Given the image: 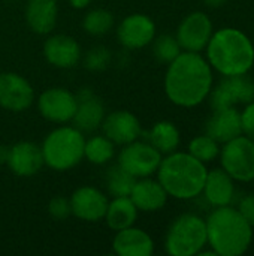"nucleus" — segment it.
I'll use <instances>...</instances> for the list:
<instances>
[{
    "mask_svg": "<svg viewBox=\"0 0 254 256\" xmlns=\"http://www.w3.org/2000/svg\"><path fill=\"white\" fill-rule=\"evenodd\" d=\"M114 142L111 140H108L105 135H97L93 136L90 140L85 141L84 146V156L87 158V160L90 164L94 165H103L106 162H109L114 156Z\"/></svg>",
    "mask_w": 254,
    "mask_h": 256,
    "instance_id": "26",
    "label": "nucleus"
},
{
    "mask_svg": "<svg viewBox=\"0 0 254 256\" xmlns=\"http://www.w3.org/2000/svg\"><path fill=\"white\" fill-rule=\"evenodd\" d=\"M85 138L76 128L61 126L54 129L42 144L43 164L52 170L64 171L78 165L84 158Z\"/></svg>",
    "mask_w": 254,
    "mask_h": 256,
    "instance_id": "5",
    "label": "nucleus"
},
{
    "mask_svg": "<svg viewBox=\"0 0 254 256\" xmlns=\"http://www.w3.org/2000/svg\"><path fill=\"white\" fill-rule=\"evenodd\" d=\"M57 14L58 8L55 0H28L25 21L34 33L46 34L55 27Z\"/></svg>",
    "mask_w": 254,
    "mask_h": 256,
    "instance_id": "23",
    "label": "nucleus"
},
{
    "mask_svg": "<svg viewBox=\"0 0 254 256\" xmlns=\"http://www.w3.org/2000/svg\"><path fill=\"white\" fill-rule=\"evenodd\" d=\"M205 134L214 138L219 144H225L243 135L241 112L235 106L214 110V114L205 124Z\"/></svg>",
    "mask_w": 254,
    "mask_h": 256,
    "instance_id": "19",
    "label": "nucleus"
},
{
    "mask_svg": "<svg viewBox=\"0 0 254 256\" xmlns=\"http://www.w3.org/2000/svg\"><path fill=\"white\" fill-rule=\"evenodd\" d=\"M202 194L214 208L231 206L235 200V180L223 168H214L207 172Z\"/></svg>",
    "mask_w": 254,
    "mask_h": 256,
    "instance_id": "20",
    "label": "nucleus"
},
{
    "mask_svg": "<svg viewBox=\"0 0 254 256\" xmlns=\"http://www.w3.org/2000/svg\"><path fill=\"white\" fill-rule=\"evenodd\" d=\"M69 3L75 9H84L91 3V0H69Z\"/></svg>",
    "mask_w": 254,
    "mask_h": 256,
    "instance_id": "35",
    "label": "nucleus"
},
{
    "mask_svg": "<svg viewBox=\"0 0 254 256\" xmlns=\"http://www.w3.org/2000/svg\"><path fill=\"white\" fill-rule=\"evenodd\" d=\"M214 33V26L208 14L202 10H195L184 16L177 30V40L184 51L201 52L207 48L211 36Z\"/></svg>",
    "mask_w": 254,
    "mask_h": 256,
    "instance_id": "10",
    "label": "nucleus"
},
{
    "mask_svg": "<svg viewBox=\"0 0 254 256\" xmlns=\"http://www.w3.org/2000/svg\"><path fill=\"white\" fill-rule=\"evenodd\" d=\"M112 249L120 256H151L154 252V242L144 230L129 226L117 231Z\"/></svg>",
    "mask_w": 254,
    "mask_h": 256,
    "instance_id": "21",
    "label": "nucleus"
},
{
    "mask_svg": "<svg viewBox=\"0 0 254 256\" xmlns=\"http://www.w3.org/2000/svg\"><path fill=\"white\" fill-rule=\"evenodd\" d=\"M238 210H240V213L246 218V220L254 228V194L246 195V196L240 201Z\"/></svg>",
    "mask_w": 254,
    "mask_h": 256,
    "instance_id": "34",
    "label": "nucleus"
},
{
    "mask_svg": "<svg viewBox=\"0 0 254 256\" xmlns=\"http://www.w3.org/2000/svg\"><path fill=\"white\" fill-rule=\"evenodd\" d=\"M6 164L9 170L19 177L34 176L43 165L42 150L28 141H21L12 146L6 154Z\"/></svg>",
    "mask_w": 254,
    "mask_h": 256,
    "instance_id": "16",
    "label": "nucleus"
},
{
    "mask_svg": "<svg viewBox=\"0 0 254 256\" xmlns=\"http://www.w3.org/2000/svg\"><path fill=\"white\" fill-rule=\"evenodd\" d=\"M76 96V111L73 116L75 128L81 132L96 130L105 117V108L99 98L88 88H82Z\"/></svg>",
    "mask_w": 254,
    "mask_h": 256,
    "instance_id": "18",
    "label": "nucleus"
},
{
    "mask_svg": "<svg viewBox=\"0 0 254 256\" xmlns=\"http://www.w3.org/2000/svg\"><path fill=\"white\" fill-rule=\"evenodd\" d=\"M114 24V16L111 12L105 9H93L90 10L82 21V27L87 33L93 36H100L109 32Z\"/></svg>",
    "mask_w": 254,
    "mask_h": 256,
    "instance_id": "29",
    "label": "nucleus"
},
{
    "mask_svg": "<svg viewBox=\"0 0 254 256\" xmlns=\"http://www.w3.org/2000/svg\"><path fill=\"white\" fill-rule=\"evenodd\" d=\"M204 3L208 6V8H213V9H217V8H222L226 0H204Z\"/></svg>",
    "mask_w": 254,
    "mask_h": 256,
    "instance_id": "36",
    "label": "nucleus"
},
{
    "mask_svg": "<svg viewBox=\"0 0 254 256\" xmlns=\"http://www.w3.org/2000/svg\"><path fill=\"white\" fill-rule=\"evenodd\" d=\"M48 212L52 218L58 219V220H64L70 213V201L61 196H55L49 201L48 204Z\"/></svg>",
    "mask_w": 254,
    "mask_h": 256,
    "instance_id": "32",
    "label": "nucleus"
},
{
    "mask_svg": "<svg viewBox=\"0 0 254 256\" xmlns=\"http://www.w3.org/2000/svg\"><path fill=\"white\" fill-rule=\"evenodd\" d=\"M254 100V81L246 75L225 76L210 93V105L213 110H225L240 104Z\"/></svg>",
    "mask_w": 254,
    "mask_h": 256,
    "instance_id": "9",
    "label": "nucleus"
},
{
    "mask_svg": "<svg viewBox=\"0 0 254 256\" xmlns=\"http://www.w3.org/2000/svg\"><path fill=\"white\" fill-rule=\"evenodd\" d=\"M42 117L54 123L70 122L76 111V96L61 87L45 90L37 100Z\"/></svg>",
    "mask_w": 254,
    "mask_h": 256,
    "instance_id": "11",
    "label": "nucleus"
},
{
    "mask_svg": "<svg viewBox=\"0 0 254 256\" xmlns=\"http://www.w3.org/2000/svg\"><path fill=\"white\" fill-rule=\"evenodd\" d=\"M205 51L210 66L223 76L246 75L254 66L253 42L235 27H223L214 32Z\"/></svg>",
    "mask_w": 254,
    "mask_h": 256,
    "instance_id": "2",
    "label": "nucleus"
},
{
    "mask_svg": "<svg viewBox=\"0 0 254 256\" xmlns=\"http://www.w3.org/2000/svg\"><path fill=\"white\" fill-rule=\"evenodd\" d=\"M162 159V153L147 141H133L126 144L121 150L118 156V165L133 177L144 178L157 172Z\"/></svg>",
    "mask_w": 254,
    "mask_h": 256,
    "instance_id": "8",
    "label": "nucleus"
},
{
    "mask_svg": "<svg viewBox=\"0 0 254 256\" xmlns=\"http://www.w3.org/2000/svg\"><path fill=\"white\" fill-rule=\"evenodd\" d=\"M144 135L145 141L151 144L154 148H157L162 154H169L175 152L181 142V135L178 128L172 122H159L156 123L151 130L148 132H141Z\"/></svg>",
    "mask_w": 254,
    "mask_h": 256,
    "instance_id": "24",
    "label": "nucleus"
},
{
    "mask_svg": "<svg viewBox=\"0 0 254 256\" xmlns=\"http://www.w3.org/2000/svg\"><path fill=\"white\" fill-rule=\"evenodd\" d=\"M103 135L114 144L126 146L136 141L141 135L139 120L129 111H114L103 117L102 122Z\"/></svg>",
    "mask_w": 254,
    "mask_h": 256,
    "instance_id": "15",
    "label": "nucleus"
},
{
    "mask_svg": "<svg viewBox=\"0 0 254 256\" xmlns=\"http://www.w3.org/2000/svg\"><path fill=\"white\" fill-rule=\"evenodd\" d=\"M109 58L111 54L105 46H96L88 51L85 57V66L91 70H102L108 66Z\"/></svg>",
    "mask_w": 254,
    "mask_h": 256,
    "instance_id": "31",
    "label": "nucleus"
},
{
    "mask_svg": "<svg viewBox=\"0 0 254 256\" xmlns=\"http://www.w3.org/2000/svg\"><path fill=\"white\" fill-rule=\"evenodd\" d=\"M207 224V244L217 256L244 255L253 242V226L238 208L232 206L216 207Z\"/></svg>",
    "mask_w": 254,
    "mask_h": 256,
    "instance_id": "3",
    "label": "nucleus"
},
{
    "mask_svg": "<svg viewBox=\"0 0 254 256\" xmlns=\"http://www.w3.org/2000/svg\"><path fill=\"white\" fill-rule=\"evenodd\" d=\"M138 216V208L135 207L130 196H115L106 208L105 220L108 226L114 231H121L124 228L133 226Z\"/></svg>",
    "mask_w": 254,
    "mask_h": 256,
    "instance_id": "25",
    "label": "nucleus"
},
{
    "mask_svg": "<svg viewBox=\"0 0 254 256\" xmlns=\"http://www.w3.org/2000/svg\"><path fill=\"white\" fill-rule=\"evenodd\" d=\"M253 182H254V180H253Z\"/></svg>",
    "mask_w": 254,
    "mask_h": 256,
    "instance_id": "37",
    "label": "nucleus"
},
{
    "mask_svg": "<svg viewBox=\"0 0 254 256\" xmlns=\"http://www.w3.org/2000/svg\"><path fill=\"white\" fill-rule=\"evenodd\" d=\"M69 201L73 216L85 222H97L103 219L109 204L106 195L91 186L76 189Z\"/></svg>",
    "mask_w": 254,
    "mask_h": 256,
    "instance_id": "14",
    "label": "nucleus"
},
{
    "mask_svg": "<svg viewBox=\"0 0 254 256\" xmlns=\"http://www.w3.org/2000/svg\"><path fill=\"white\" fill-rule=\"evenodd\" d=\"M135 183L136 177L129 174L120 165H115L106 171V188L114 196H129Z\"/></svg>",
    "mask_w": 254,
    "mask_h": 256,
    "instance_id": "27",
    "label": "nucleus"
},
{
    "mask_svg": "<svg viewBox=\"0 0 254 256\" xmlns=\"http://www.w3.org/2000/svg\"><path fill=\"white\" fill-rule=\"evenodd\" d=\"M130 200L133 201L135 207L138 212H159L166 206L168 201V194L163 189V186L159 183V180H151L144 177L142 180L136 182L132 192H130Z\"/></svg>",
    "mask_w": 254,
    "mask_h": 256,
    "instance_id": "22",
    "label": "nucleus"
},
{
    "mask_svg": "<svg viewBox=\"0 0 254 256\" xmlns=\"http://www.w3.org/2000/svg\"><path fill=\"white\" fill-rule=\"evenodd\" d=\"M222 168L240 183L254 180V142L246 135H240L223 144L220 148Z\"/></svg>",
    "mask_w": 254,
    "mask_h": 256,
    "instance_id": "7",
    "label": "nucleus"
},
{
    "mask_svg": "<svg viewBox=\"0 0 254 256\" xmlns=\"http://www.w3.org/2000/svg\"><path fill=\"white\" fill-rule=\"evenodd\" d=\"M189 153L196 158L198 160L204 162V164H208V162H213L216 158H219L220 154V144L211 138L210 135H199V136H195L190 144H189Z\"/></svg>",
    "mask_w": 254,
    "mask_h": 256,
    "instance_id": "28",
    "label": "nucleus"
},
{
    "mask_svg": "<svg viewBox=\"0 0 254 256\" xmlns=\"http://www.w3.org/2000/svg\"><path fill=\"white\" fill-rule=\"evenodd\" d=\"M43 56L49 64L69 69L78 64L81 58V48L73 38L66 34H54L45 40Z\"/></svg>",
    "mask_w": 254,
    "mask_h": 256,
    "instance_id": "17",
    "label": "nucleus"
},
{
    "mask_svg": "<svg viewBox=\"0 0 254 256\" xmlns=\"http://www.w3.org/2000/svg\"><path fill=\"white\" fill-rule=\"evenodd\" d=\"M213 68L199 52L184 51L174 58L165 75L168 99L181 108L201 105L213 90Z\"/></svg>",
    "mask_w": 254,
    "mask_h": 256,
    "instance_id": "1",
    "label": "nucleus"
},
{
    "mask_svg": "<svg viewBox=\"0 0 254 256\" xmlns=\"http://www.w3.org/2000/svg\"><path fill=\"white\" fill-rule=\"evenodd\" d=\"M117 36L120 44L126 48H144L154 40L156 24L150 16L144 14H132L121 21L117 28Z\"/></svg>",
    "mask_w": 254,
    "mask_h": 256,
    "instance_id": "13",
    "label": "nucleus"
},
{
    "mask_svg": "<svg viewBox=\"0 0 254 256\" xmlns=\"http://www.w3.org/2000/svg\"><path fill=\"white\" fill-rule=\"evenodd\" d=\"M241 124L243 135H246L254 142V100L247 104L244 111H241Z\"/></svg>",
    "mask_w": 254,
    "mask_h": 256,
    "instance_id": "33",
    "label": "nucleus"
},
{
    "mask_svg": "<svg viewBox=\"0 0 254 256\" xmlns=\"http://www.w3.org/2000/svg\"><path fill=\"white\" fill-rule=\"evenodd\" d=\"M207 246V224L198 214L178 216L169 226L165 250L171 256H195Z\"/></svg>",
    "mask_w": 254,
    "mask_h": 256,
    "instance_id": "6",
    "label": "nucleus"
},
{
    "mask_svg": "<svg viewBox=\"0 0 254 256\" xmlns=\"http://www.w3.org/2000/svg\"><path fill=\"white\" fill-rule=\"evenodd\" d=\"M153 51H154V56L157 57V60L169 64L174 58H177L181 54V46L175 36L162 34L154 40Z\"/></svg>",
    "mask_w": 254,
    "mask_h": 256,
    "instance_id": "30",
    "label": "nucleus"
},
{
    "mask_svg": "<svg viewBox=\"0 0 254 256\" xmlns=\"http://www.w3.org/2000/svg\"><path fill=\"white\" fill-rule=\"evenodd\" d=\"M207 172V164L198 160L189 152L175 150L162 159L157 168V180L169 196L187 201L202 194Z\"/></svg>",
    "mask_w": 254,
    "mask_h": 256,
    "instance_id": "4",
    "label": "nucleus"
},
{
    "mask_svg": "<svg viewBox=\"0 0 254 256\" xmlns=\"http://www.w3.org/2000/svg\"><path fill=\"white\" fill-rule=\"evenodd\" d=\"M34 99L30 82L13 72L0 74V106L9 111H24Z\"/></svg>",
    "mask_w": 254,
    "mask_h": 256,
    "instance_id": "12",
    "label": "nucleus"
}]
</instances>
